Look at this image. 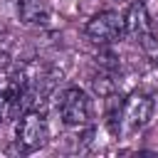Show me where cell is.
Masks as SVG:
<instances>
[{
    "instance_id": "obj_1",
    "label": "cell",
    "mask_w": 158,
    "mask_h": 158,
    "mask_svg": "<svg viewBox=\"0 0 158 158\" xmlns=\"http://www.w3.org/2000/svg\"><path fill=\"white\" fill-rule=\"evenodd\" d=\"M49 138V126H47V118L40 109H27L17 126H15V146L20 153H35L40 151Z\"/></svg>"
},
{
    "instance_id": "obj_2",
    "label": "cell",
    "mask_w": 158,
    "mask_h": 158,
    "mask_svg": "<svg viewBox=\"0 0 158 158\" xmlns=\"http://www.w3.org/2000/svg\"><path fill=\"white\" fill-rule=\"evenodd\" d=\"M59 118L67 128H84L91 123V101L79 86H67L57 99Z\"/></svg>"
},
{
    "instance_id": "obj_3",
    "label": "cell",
    "mask_w": 158,
    "mask_h": 158,
    "mask_svg": "<svg viewBox=\"0 0 158 158\" xmlns=\"http://www.w3.org/2000/svg\"><path fill=\"white\" fill-rule=\"evenodd\" d=\"M126 35V25H123V17L114 10H101L96 12L86 25H84V37L96 44V47H109V44H116L121 37Z\"/></svg>"
},
{
    "instance_id": "obj_4",
    "label": "cell",
    "mask_w": 158,
    "mask_h": 158,
    "mask_svg": "<svg viewBox=\"0 0 158 158\" xmlns=\"http://www.w3.org/2000/svg\"><path fill=\"white\" fill-rule=\"evenodd\" d=\"M156 111V101L143 91H131L121 101V133L143 131Z\"/></svg>"
},
{
    "instance_id": "obj_5",
    "label": "cell",
    "mask_w": 158,
    "mask_h": 158,
    "mask_svg": "<svg viewBox=\"0 0 158 158\" xmlns=\"http://www.w3.org/2000/svg\"><path fill=\"white\" fill-rule=\"evenodd\" d=\"M123 25H126V35L133 37L136 42H141L146 35H151L156 30L153 17H151V12H148V7H146L143 0H133L128 5L126 15H123Z\"/></svg>"
},
{
    "instance_id": "obj_6",
    "label": "cell",
    "mask_w": 158,
    "mask_h": 158,
    "mask_svg": "<svg viewBox=\"0 0 158 158\" xmlns=\"http://www.w3.org/2000/svg\"><path fill=\"white\" fill-rule=\"evenodd\" d=\"M15 12L27 27H44L52 17L47 0H15Z\"/></svg>"
},
{
    "instance_id": "obj_7",
    "label": "cell",
    "mask_w": 158,
    "mask_h": 158,
    "mask_svg": "<svg viewBox=\"0 0 158 158\" xmlns=\"http://www.w3.org/2000/svg\"><path fill=\"white\" fill-rule=\"evenodd\" d=\"M138 44H141V49H143L146 59H148L153 67H158V30H153L151 35H146Z\"/></svg>"
}]
</instances>
